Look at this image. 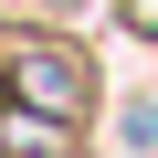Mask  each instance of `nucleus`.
I'll use <instances>...</instances> for the list:
<instances>
[{
  "mask_svg": "<svg viewBox=\"0 0 158 158\" xmlns=\"http://www.w3.org/2000/svg\"><path fill=\"white\" fill-rule=\"evenodd\" d=\"M0 158H74V116H42V106L0 95Z\"/></svg>",
  "mask_w": 158,
  "mask_h": 158,
  "instance_id": "1",
  "label": "nucleus"
},
{
  "mask_svg": "<svg viewBox=\"0 0 158 158\" xmlns=\"http://www.w3.org/2000/svg\"><path fill=\"white\" fill-rule=\"evenodd\" d=\"M116 21H127L137 42H158V0H116Z\"/></svg>",
  "mask_w": 158,
  "mask_h": 158,
  "instance_id": "2",
  "label": "nucleus"
}]
</instances>
